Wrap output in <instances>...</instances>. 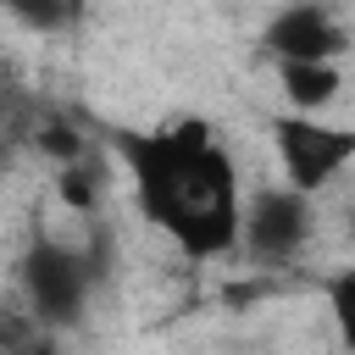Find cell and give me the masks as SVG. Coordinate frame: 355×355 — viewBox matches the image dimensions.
<instances>
[{
  "label": "cell",
  "instance_id": "7",
  "mask_svg": "<svg viewBox=\"0 0 355 355\" xmlns=\"http://www.w3.org/2000/svg\"><path fill=\"white\" fill-rule=\"evenodd\" d=\"M322 294H327V311H333V327H338L344 349L355 355V266L333 272V277L322 283Z\"/></svg>",
  "mask_w": 355,
  "mask_h": 355
},
{
  "label": "cell",
  "instance_id": "9",
  "mask_svg": "<svg viewBox=\"0 0 355 355\" xmlns=\"http://www.w3.org/2000/svg\"><path fill=\"white\" fill-rule=\"evenodd\" d=\"M61 200H67L72 211H89V205H94V178L83 172V161L61 166Z\"/></svg>",
  "mask_w": 355,
  "mask_h": 355
},
{
  "label": "cell",
  "instance_id": "4",
  "mask_svg": "<svg viewBox=\"0 0 355 355\" xmlns=\"http://www.w3.org/2000/svg\"><path fill=\"white\" fill-rule=\"evenodd\" d=\"M316 227V211H311V194L300 189H261L250 205H244V227H239V244L261 261V266H283L305 250Z\"/></svg>",
  "mask_w": 355,
  "mask_h": 355
},
{
  "label": "cell",
  "instance_id": "2",
  "mask_svg": "<svg viewBox=\"0 0 355 355\" xmlns=\"http://www.w3.org/2000/svg\"><path fill=\"white\" fill-rule=\"evenodd\" d=\"M272 150L283 161L288 189L316 194L355 161V133L333 128V122H316L305 111H288V116H272Z\"/></svg>",
  "mask_w": 355,
  "mask_h": 355
},
{
  "label": "cell",
  "instance_id": "8",
  "mask_svg": "<svg viewBox=\"0 0 355 355\" xmlns=\"http://www.w3.org/2000/svg\"><path fill=\"white\" fill-rule=\"evenodd\" d=\"M78 6H83V0H6V11H11L17 22H28L33 33H55V28H67V22L78 17Z\"/></svg>",
  "mask_w": 355,
  "mask_h": 355
},
{
  "label": "cell",
  "instance_id": "6",
  "mask_svg": "<svg viewBox=\"0 0 355 355\" xmlns=\"http://www.w3.org/2000/svg\"><path fill=\"white\" fill-rule=\"evenodd\" d=\"M277 83H283V100L294 111H305V116H316L322 105H333L338 89H344V78H338L333 61H277Z\"/></svg>",
  "mask_w": 355,
  "mask_h": 355
},
{
  "label": "cell",
  "instance_id": "11",
  "mask_svg": "<svg viewBox=\"0 0 355 355\" xmlns=\"http://www.w3.org/2000/svg\"><path fill=\"white\" fill-rule=\"evenodd\" d=\"M349 244H355V211H349Z\"/></svg>",
  "mask_w": 355,
  "mask_h": 355
},
{
  "label": "cell",
  "instance_id": "1",
  "mask_svg": "<svg viewBox=\"0 0 355 355\" xmlns=\"http://www.w3.org/2000/svg\"><path fill=\"white\" fill-rule=\"evenodd\" d=\"M122 161L133 172L139 211L189 261H216L239 244V172L200 116H178L155 133H122Z\"/></svg>",
  "mask_w": 355,
  "mask_h": 355
},
{
  "label": "cell",
  "instance_id": "5",
  "mask_svg": "<svg viewBox=\"0 0 355 355\" xmlns=\"http://www.w3.org/2000/svg\"><path fill=\"white\" fill-rule=\"evenodd\" d=\"M261 44H266L272 61H338V55L349 50V33H344L316 0H294V6H283V11L266 22Z\"/></svg>",
  "mask_w": 355,
  "mask_h": 355
},
{
  "label": "cell",
  "instance_id": "3",
  "mask_svg": "<svg viewBox=\"0 0 355 355\" xmlns=\"http://www.w3.org/2000/svg\"><path fill=\"white\" fill-rule=\"evenodd\" d=\"M89 283H94L89 255H78V250H67L55 239H39L22 255V300L44 327H72L83 316Z\"/></svg>",
  "mask_w": 355,
  "mask_h": 355
},
{
  "label": "cell",
  "instance_id": "12",
  "mask_svg": "<svg viewBox=\"0 0 355 355\" xmlns=\"http://www.w3.org/2000/svg\"><path fill=\"white\" fill-rule=\"evenodd\" d=\"M0 6H6V0H0Z\"/></svg>",
  "mask_w": 355,
  "mask_h": 355
},
{
  "label": "cell",
  "instance_id": "10",
  "mask_svg": "<svg viewBox=\"0 0 355 355\" xmlns=\"http://www.w3.org/2000/svg\"><path fill=\"white\" fill-rule=\"evenodd\" d=\"M17 355H55L50 344H33V349H17Z\"/></svg>",
  "mask_w": 355,
  "mask_h": 355
}]
</instances>
